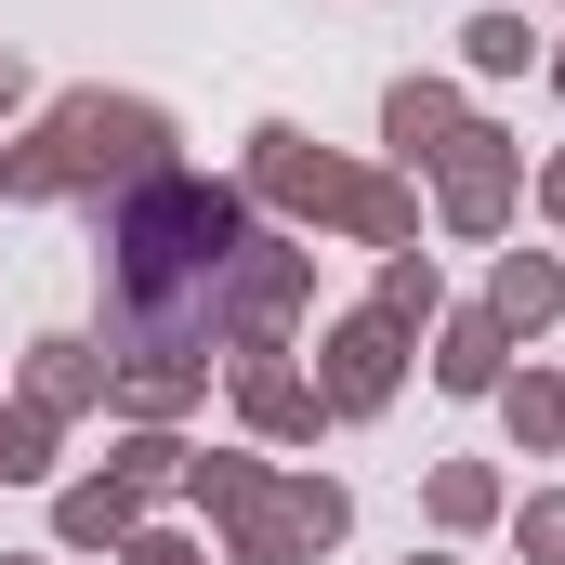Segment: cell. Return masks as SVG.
I'll return each mask as SVG.
<instances>
[{
  "label": "cell",
  "instance_id": "6da1fadb",
  "mask_svg": "<svg viewBox=\"0 0 565 565\" xmlns=\"http://www.w3.org/2000/svg\"><path fill=\"white\" fill-rule=\"evenodd\" d=\"M224 198H158L145 224H119V250H106V289H119V329L132 342H184L198 329V277L224 264Z\"/></svg>",
  "mask_w": 565,
  "mask_h": 565
}]
</instances>
